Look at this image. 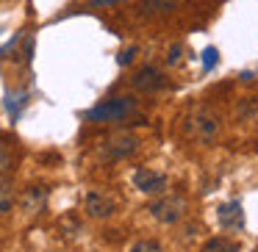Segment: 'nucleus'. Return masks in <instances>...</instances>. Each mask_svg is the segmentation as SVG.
Segmentation results:
<instances>
[{"label": "nucleus", "mask_w": 258, "mask_h": 252, "mask_svg": "<svg viewBox=\"0 0 258 252\" xmlns=\"http://www.w3.org/2000/svg\"><path fill=\"white\" fill-rule=\"evenodd\" d=\"M134 56H136V47L122 50V53H119V64H131V61H134Z\"/></svg>", "instance_id": "f3484780"}, {"label": "nucleus", "mask_w": 258, "mask_h": 252, "mask_svg": "<svg viewBox=\"0 0 258 252\" xmlns=\"http://www.w3.org/2000/svg\"><path fill=\"white\" fill-rule=\"evenodd\" d=\"M217 61H219V50L217 47H206V50H203V69H214L217 67Z\"/></svg>", "instance_id": "4468645a"}, {"label": "nucleus", "mask_w": 258, "mask_h": 252, "mask_svg": "<svg viewBox=\"0 0 258 252\" xmlns=\"http://www.w3.org/2000/svg\"><path fill=\"white\" fill-rule=\"evenodd\" d=\"M45 200H47L45 189H42V186H34V189H28L23 197V211L34 216V213H39L42 208H45Z\"/></svg>", "instance_id": "9d476101"}, {"label": "nucleus", "mask_w": 258, "mask_h": 252, "mask_svg": "<svg viewBox=\"0 0 258 252\" xmlns=\"http://www.w3.org/2000/svg\"><path fill=\"white\" fill-rule=\"evenodd\" d=\"M203 252H239V241L228 235H214L203 244Z\"/></svg>", "instance_id": "f8f14e48"}, {"label": "nucleus", "mask_w": 258, "mask_h": 252, "mask_svg": "<svg viewBox=\"0 0 258 252\" xmlns=\"http://www.w3.org/2000/svg\"><path fill=\"white\" fill-rule=\"evenodd\" d=\"M136 144H139V141L131 133H119V136H114V139L103 141L97 155H100L103 161H122V158H128L131 152L136 150Z\"/></svg>", "instance_id": "20e7f679"}, {"label": "nucleus", "mask_w": 258, "mask_h": 252, "mask_svg": "<svg viewBox=\"0 0 258 252\" xmlns=\"http://www.w3.org/2000/svg\"><path fill=\"white\" fill-rule=\"evenodd\" d=\"M131 83H134L139 92H158V89L167 86V78H164L156 67H142L139 72L131 78Z\"/></svg>", "instance_id": "6e6552de"}, {"label": "nucleus", "mask_w": 258, "mask_h": 252, "mask_svg": "<svg viewBox=\"0 0 258 252\" xmlns=\"http://www.w3.org/2000/svg\"><path fill=\"white\" fill-rule=\"evenodd\" d=\"M219 128H222V119H219V114L208 106L191 108L183 119V133L189 136L191 141H200V144H211L219 136Z\"/></svg>", "instance_id": "f257e3e1"}, {"label": "nucleus", "mask_w": 258, "mask_h": 252, "mask_svg": "<svg viewBox=\"0 0 258 252\" xmlns=\"http://www.w3.org/2000/svg\"><path fill=\"white\" fill-rule=\"evenodd\" d=\"M167 175L164 172H156V169L150 166H142L134 172V186L142 191V194H161L164 189H167Z\"/></svg>", "instance_id": "39448f33"}, {"label": "nucleus", "mask_w": 258, "mask_h": 252, "mask_svg": "<svg viewBox=\"0 0 258 252\" xmlns=\"http://www.w3.org/2000/svg\"><path fill=\"white\" fill-rule=\"evenodd\" d=\"M14 208V183L6 172H0V216Z\"/></svg>", "instance_id": "9b49d317"}, {"label": "nucleus", "mask_w": 258, "mask_h": 252, "mask_svg": "<svg viewBox=\"0 0 258 252\" xmlns=\"http://www.w3.org/2000/svg\"><path fill=\"white\" fill-rule=\"evenodd\" d=\"M84 211L89 213L92 219H108L114 211H117V202H114L108 194H103V191H89L86 200H84Z\"/></svg>", "instance_id": "423d86ee"}, {"label": "nucleus", "mask_w": 258, "mask_h": 252, "mask_svg": "<svg viewBox=\"0 0 258 252\" xmlns=\"http://www.w3.org/2000/svg\"><path fill=\"white\" fill-rule=\"evenodd\" d=\"M136 108V97H111V100H103L100 106L89 108L86 111V119L92 122H114V119H122L128 117L131 111Z\"/></svg>", "instance_id": "f03ea898"}, {"label": "nucleus", "mask_w": 258, "mask_h": 252, "mask_svg": "<svg viewBox=\"0 0 258 252\" xmlns=\"http://www.w3.org/2000/svg\"><path fill=\"white\" fill-rule=\"evenodd\" d=\"M178 9V0H142L139 14L142 17H158V14H169Z\"/></svg>", "instance_id": "1a4fd4ad"}, {"label": "nucleus", "mask_w": 258, "mask_h": 252, "mask_svg": "<svg viewBox=\"0 0 258 252\" xmlns=\"http://www.w3.org/2000/svg\"><path fill=\"white\" fill-rule=\"evenodd\" d=\"M131 252H164V246L158 244V241H153V238H142V241H136V244L131 246Z\"/></svg>", "instance_id": "ddd939ff"}, {"label": "nucleus", "mask_w": 258, "mask_h": 252, "mask_svg": "<svg viewBox=\"0 0 258 252\" xmlns=\"http://www.w3.org/2000/svg\"><path fill=\"white\" fill-rule=\"evenodd\" d=\"M217 224L222 230H241L244 227V208L239 200H230L217 208Z\"/></svg>", "instance_id": "0eeeda50"}, {"label": "nucleus", "mask_w": 258, "mask_h": 252, "mask_svg": "<svg viewBox=\"0 0 258 252\" xmlns=\"http://www.w3.org/2000/svg\"><path fill=\"white\" fill-rule=\"evenodd\" d=\"M108 3H119V0H92V6H108Z\"/></svg>", "instance_id": "a211bd4d"}, {"label": "nucleus", "mask_w": 258, "mask_h": 252, "mask_svg": "<svg viewBox=\"0 0 258 252\" xmlns=\"http://www.w3.org/2000/svg\"><path fill=\"white\" fill-rule=\"evenodd\" d=\"M180 53H183V47L172 45V47H169V53H167V64H178L180 61Z\"/></svg>", "instance_id": "dca6fc26"}, {"label": "nucleus", "mask_w": 258, "mask_h": 252, "mask_svg": "<svg viewBox=\"0 0 258 252\" xmlns=\"http://www.w3.org/2000/svg\"><path fill=\"white\" fill-rule=\"evenodd\" d=\"M147 211H150L153 216L158 219V222L175 224V222H180V219L186 216V211H189V202H186V197H180V194H164L161 200L150 202V208H147Z\"/></svg>", "instance_id": "7ed1b4c3"}, {"label": "nucleus", "mask_w": 258, "mask_h": 252, "mask_svg": "<svg viewBox=\"0 0 258 252\" xmlns=\"http://www.w3.org/2000/svg\"><path fill=\"white\" fill-rule=\"evenodd\" d=\"M14 155H12V147L6 144V141H0V172H9V166H12Z\"/></svg>", "instance_id": "2eb2a0df"}]
</instances>
